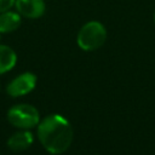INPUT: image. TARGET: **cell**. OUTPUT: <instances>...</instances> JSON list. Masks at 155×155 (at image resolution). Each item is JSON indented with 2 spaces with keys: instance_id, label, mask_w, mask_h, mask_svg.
I'll list each match as a JSON object with an SVG mask.
<instances>
[{
  "instance_id": "1",
  "label": "cell",
  "mask_w": 155,
  "mask_h": 155,
  "mask_svg": "<svg viewBox=\"0 0 155 155\" xmlns=\"http://www.w3.org/2000/svg\"><path fill=\"white\" fill-rule=\"evenodd\" d=\"M38 138L48 153L62 154L73 142V128L64 116L51 114L39 122Z\"/></svg>"
},
{
  "instance_id": "2",
  "label": "cell",
  "mask_w": 155,
  "mask_h": 155,
  "mask_svg": "<svg viewBox=\"0 0 155 155\" xmlns=\"http://www.w3.org/2000/svg\"><path fill=\"white\" fill-rule=\"evenodd\" d=\"M107 40L105 27L97 21H91L85 23L76 36V42L79 47L84 51H94L104 45Z\"/></svg>"
},
{
  "instance_id": "3",
  "label": "cell",
  "mask_w": 155,
  "mask_h": 155,
  "mask_svg": "<svg viewBox=\"0 0 155 155\" xmlns=\"http://www.w3.org/2000/svg\"><path fill=\"white\" fill-rule=\"evenodd\" d=\"M8 122L21 130H29L39 125L40 114L38 109L30 104H16L11 107L7 111Z\"/></svg>"
},
{
  "instance_id": "4",
  "label": "cell",
  "mask_w": 155,
  "mask_h": 155,
  "mask_svg": "<svg viewBox=\"0 0 155 155\" xmlns=\"http://www.w3.org/2000/svg\"><path fill=\"white\" fill-rule=\"evenodd\" d=\"M36 86V76L33 73H23L16 76L6 87V92L11 97H21L31 92Z\"/></svg>"
},
{
  "instance_id": "5",
  "label": "cell",
  "mask_w": 155,
  "mask_h": 155,
  "mask_svg": "<svg viewBox=\"0 0 155 155\" xmlns=\"http://www.w3.org/2000/svg\"><path fill=\"white\" fill-rule=\"evenodd\" d=\"M15 7L22 17L30 19L40 18L46 10L44 0H16Z\"/></svg>"
},
{
  "instance_id": "6",
  "label": "cell",
  "mask_w": 155,
  "mask_h": 155,
  "mask_svg": "<svg viewBox=\"0 0 155 155\" xmlns=\"http://www.w3.org/2000/svg\"><path fill=\"white\" fill-rule=\"evenodd\" d=\"M34 140L33 133L28 130H21L16 133H13L7 139V147L12 151H23L28 149Z\"/></svg>"
},
{
  "instance_id": "7",
  "label": "cell",
  "mask_w": 155,
  "mask_h": 155,
  "mask_svg": "<svg viewBox=\"0 0 155 155\" xmlns=\"http://www.w3.org/2000/svg\"><path fill=\"white\" fill-rule=\"evenodd\" d=\"M22 23V16L17 11H5L0 13V33L7 34L12 33L19 28Z\"/></svg>"
},
{
  "instance_id": "8",
  "label": "cell",
  "mask_w": 155,
  "mask_h": 155,
  "mask_svg": "<svg viewBox=\"0 0 155 155\" xmlns=\"http://www.w3.org/2000/svg\"><path fill=\"white\" fill-rule=\"evenodd\" d=\"M17 63L16 52L7 45L0 44V75L10 71Z\"/></svg>"
},
{
  "instance_id": "9",
  "label": "cell",
  "mask_w": 155,
  "mask_h": 155,
  "mask_svg": "<svg viewBox=\"0 0 155 155\" xmlns=\"http://www.w3.org/2000/svg\"><path fill=\"white\" fill-rule=\"evenodd\" d=\"M16 0H0V13L11 10L15 6Z\"/></svg>"
},
{
  "instance_id": "10",
  "label": "cell",
  "mask_w": 155,
  "mask_h": 155,
  "mask_svg": "<svg viewBox=\"0 0 155 155\" xmlns=\"http://www.w3.org/2000/svg\"><path fill=\"white\" fill-rule=\"evenodd\" d=\"M154 21H155V15H154Z\"/></svg>"
},
{
  "instance_id": "11",
  "label": "cell",
  "mask_w": 155,
  "mask_h": 155,
  "mask_svg": "<svg viewBox=\"0 0 155 155\" xmlns=\"http://www.w3.org/2000/svg\"><path fill=\"white\" fill-rule=\"evenodd\" d=\"M0 34H1V33H0Z\"/></svg>"
}]
</instances>
